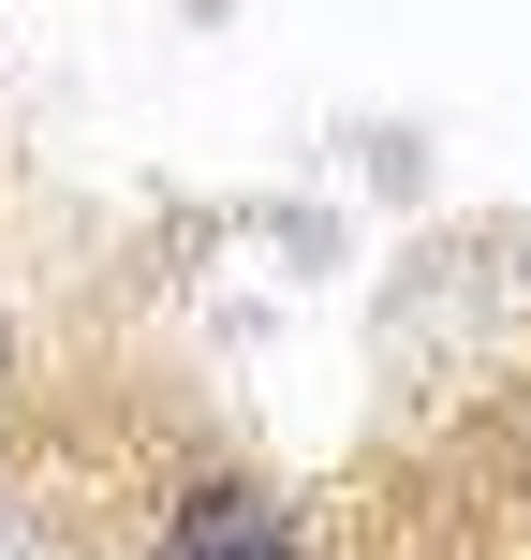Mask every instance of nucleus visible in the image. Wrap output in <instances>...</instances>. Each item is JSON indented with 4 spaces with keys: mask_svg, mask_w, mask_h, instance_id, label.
Returning <instances> with one entry per match:
<instances>
[{
    "mask_svg": "<svg viewBox=\"0 0 531 560\" xmlns=\"http://www.w3.org/2000/svg\"><path fill=\"white\" fill-rule=\"evenodd\" d=\"M163 560H296V546H280L266 502H236V487H222V502H193V516L163 532Z\"/></svg>",
    "mask_w": 531,
    "mask_h": 560,
    "instance_id": "obj_1",
    "label": "nucleus"
}]
</instances>
